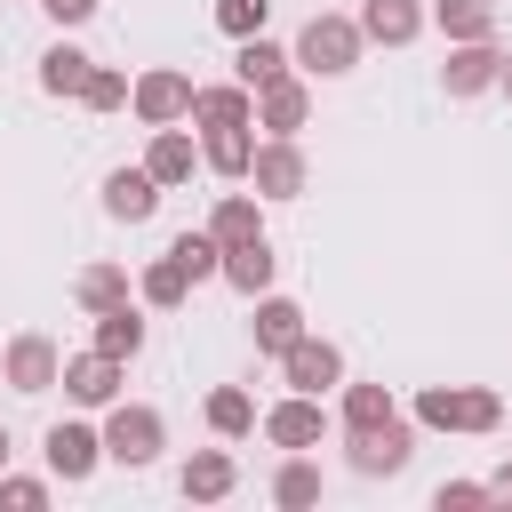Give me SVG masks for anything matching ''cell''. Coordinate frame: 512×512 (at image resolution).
Listing matches in <instances>:
<instances>
[{"label": "cell", "instance_id": "1", "mask_svg": "<svg viewBox=\"0 0 512 512\" xmlns=\"http://www.w3.org/2000/svg\"><path fill=\"white\" fill-rule=\"evenodd\" d=\"M416 424L424 432H496L504 424V392H488V384H424L416 392Z\"/></svg>", "mask_w": 512, "mask_h": 512}, {"label": "cell", "instance_id": "2", "mask_svg": "<svg viewBox=\"0 0 512 512\" xmlns=\"http://www.w3.org/2000/svg\"><path fill=\"white\" fill-rule=\"evenodd\" d=\"M360 48H368V32H360V16H312L304 32H296V64L312 72V80H344L352 64H360Z\"/></svg>", "mask_w": 512, "mask_h": 512}, {"label": "cell", "instance_id": "3", "mask_svg": "<svg viewBox=\"0 0 512 512\" xmlns=\"http://www.w3.org/2000/svg\"><path fill=\"white\" fill-rule=\"evenodd\" d=\"M160 448H168V424H160V408H144V400H112V408H104V456H112V464L144 472Z\"/></svg>", "mask_w": 512, "mask_h": 512}, {"label": "cell", "instance_id": "4", "mask_svg": "<svg viewBox=\"0 0 512 512\" xmlns=\"http://www.w3.org/2000/svg\"><path fill=\"white\" fill-rule=\"evenodd\" d=\"M344 456H352V472H368V480H392V472H408V456H416V424H408V416L360 424V432H344Z\"/></svg>", "mask_w": 512, "mask_h": 512}, {"label": "cell", "instance_id": "5", "mask_svg": "<svg viewBox=\"0 0 512 512\" xmlns=\"http://www.w3.org/2000/svg\"><path fill=\"white\" fill-rule=\"evenodd\" d=\"M128 104H136V120H144V128H176V120H192V72L152 64V72H136Z\"/></svg>", "mask_w": 512, "mask_h": 512}, {"label": "cell", "instance_id": "6", "mask_svg": "<svg viewBox=\"0 0 512 512\" xmlns=\"http://www.w3.org/2000/svg\"><path fill=\"white\" fill-rule=\"evenodd\" d=\"M248 184H256V200H296V192L312 184V160H304V144H296V136H264V144H256V168H248Z\"/></svg>", "mask_w": 512, "mask_h": 512}, {"label": "cell", "instance_id": "7", "mask_svg": "<svg viewBox=\"0 0 512 512\" xmlns=\"http://www.w3.org/2000/svg\"><path fill=\"white\" fill-rule=\"evenodd\" d=\"M40 456H48V472H56V480H88V472L104 464V432H96V424L56 416V424L40 432Z\"/></svg>", "mask_w": 512, "mask_h": 512}, {"label": "cell", "instance_id": "8", "mask_svg": "<svg viewBox=\"0 0 512 512\" xmlns=\"http://www.w3.org/2000/svg\"><path fill=\"white\" fill-rule=\"evenodd\" d=\"M496 80H504V48L496 40H448V64H440L448 96H488Z\"/></svg>", "mask_w": 512, "mask_h": 512}, {"label": "cell", "instance_id": "9", "mask_svg": "<svg viewBox=\"0 0 512 512\" xmlns=\"http://www.w3.org/2000/svg\"><path fill=\"white\" fill-rule=\"evenodd\" d=\"M280 376H288V392H336V384H344V352L304 328V336L280 352Z\"/></svg>", "mask_w": 512, "mask_h": 512}, {"label": "cell", "instance_id": "10", "mask_svg": "<svg viewBox=\"0 0 512 512\" xmlns=\"http://www.w3.org/2000/svg\"><path fill=\"white\" fill-rule=\"evenodd\" d=\"M0 376H8V392H56L64 384V352L48 336H16L0 352Z\"/></svg>", "mask_w": 512, "mask_h": 512}, {"label": "cell", "instance_id": "11", "mask_svg": "<svg viewBox=\"0 0 512 512\" xmlns=\"http://www.w3.org/2000/svg\"><path fill=\"white\" fill-rule=\"evenodd\" d=\"M120 376H128V360H112V352H72L64 360V400H80V408H112L120 400Z\"/></svg>", "mask_w": 512, "mask_h": 512}, {"label": "cell", "instance_id": "12", "mask_svg": "<svg viewBox=\"0 0 512 512\" xmlns=\"http://www.w3.org/2000/svg\"><path fill=\"white\" fill-rule=\"evenodd\" d=\"M320 432H328L320 392H288V400L264 408V440H272V448H320Z\"/></svg>", "mask_w": 512, "mask_h": 512}, {"label": "cell", "instance_id": "13", "mask_svg": "<svg viewBox=\"0 0 512 512\" xmlns=\"http://www.w3.org/2000/svg\"><path fill=\"white\" fill-rule=\"evenodd\" d=\"M192 128H256V88L248 80L192 88Z\"/></svg>", "mask_w": 512, "mask_h": 512}, {"label": "cell", "instance_id": "14", "mask_svg": "<svg viewBox=\"0 0 512 512\" xmlns=\"http://www.w3.org/2000/svg\"><path fill=\"white\" fill-rule=\"evenodd\" d=\"M304 120H312V88H304L296 72L272 80V88H256V128H264V136H296Z\"/></svg>", "mask_w": 512, "mask_h": 512}, {"label": "cell", "instance_id": "15", "mask_svg": "<svg viewBox=\"0 0 512 512\" xmlns=\"http://www.w3.org/2000/svg\"><path fill=\"white\" fill-rule=\"evenodd\" d=\"M152 208H160V176L152 168H112L104 176V216L112 224H144Z\"/></svg>", "mask_w": 512, "mask_h": 512}, {"label": "cell", "instance_id": "16", "mask_svg": "<svg viewBox=\"0 0 512 512\" xmlns=\"http://www.w3.org/2000/svg\"><path fill=\"white\" fill-rule=\"evenodd\" d=\"M200 168L224 176V184H248V168H256V136H248V128H200Z\"/></svg>", "mask_w": 512, "mask_h": 512}, {"label": "cell", "instance_id": "17", "mask_svg": "<svg viewBox=\"0 0 512 512\" xmlns=\"http://www.w3.org/2000/svg\"><path fill=\"white\" fill-rule=\"evenodd\" d=\"M176 488H184L192 504H224V496L240 488V464H232L224 448H192V464L176 472Z\"/></svg>", "mask_w": 512, "mask_h": 512}, {"label": "cell", "instance_id": "18", "mask_svg": "<svg viewBox=\"0 0 512 512\" xmlns=\"http://www.w3.org/2000/svg\"><path fill=\"white\" fill-rule=\"evenodd\" d=\"M360 32L376 48H408L424 32V0H360Z\"/></svg>", "mask_w": 512, "mask_h": 512}, {"label": "cell", "instance_id": "19", "mask_svg": "<svg viewBox=\"0 0 512 512\" xmlns=\"http://www.w3.org/2000/svg\"><path fill=\"white\" fill-rule=\"evenodd\" d=\"M272 272H280V256H272V240H264V232H256V240H240V248H224V280H232L248 304L272 288Z\"/></svg>", "mask_w": 512, "mask_h": 512}, {"label": "cell", "instance_id": "20", "mask_svg": "<svg viewBox=\"0 0 512 512\" xmlns=\"http://www.w3.org/2000/svg\"><path fill=\"white\" fill-rule=\"evenodd\" d=\"M296 336H304V304H296V296H272V288H264V296H256V352H272V360H280V352H288Z\"/></svg>", "mask_w": 512, "mask_h": 512}, {"label": "cell", "instance_id": "21", "mask_svg": "<svg viewBox=\"0 0 512 512\" xmlns=\"http://www.w3.org/2000/svg\"><path fill=\"white\" fill-rule=\"evenodd\" d=\"M88 320H96V352H112V360H136L144 352V312L136 304H104Z\"/></svg>", "mask_w": 512, "mask_h": 512}, {"label": "cell", "instance_id": "22", "mask_svg": "<svg viewBox=\"0 0 512 512\" xmlns=\"http://www.w3.org/2000/svg\"><path fill=\"white\" fill-rule=\"evenodd\" d=\"M288 64H296V56H288L280 40H264V32H256V40H240V56H232V80H248V88H272V80H288Z\"/></svg>", "mask_w": 512, "mask_h": 512}, {"label": "cell", "instance_id": "23", "mask_svg": "<svg viewBox=\"0 0 512 512\" xmlns=\"http://www.w3.org/2000/svg\"><path fill=\"white\" fill-rule=\"evenodd\" d=\"M192 160H200V152H192V136H184V128H152L144 168L160 176V192H168V184H184V176H192Z\"/></svg>", "mask_w": 512, "mask_h": 512}, {"label": "cell", "instance_id": "24", "mask_svg": "<svg viewBox=\"0 0 512 512\" xmlns=\"http://www.w3.org/2000/svg\"><path fill=\"white\" fill-rule=\"evenodd\" d=\"M208 232H216L224 248H240V240H256V232H264V208H256V192H224V200L208 208Z\"/></svg>", "mask_w": 512, "mask_h": 512}, {"label": "cell", "instance_id": "25", "mask_svg": "<svg viewBox=\"0 0 512 512\" xmlns=\"http://www.w3.org/2000/svg\"><path fill=\"white\" fill-rule=\"evenodd\" d=\"M136 296H144V304H152V312H176V304H184V296H192V272H184V264H176V256H168V248H160V256H152V264H144V280H136Z\"/></svg>", "mask_w": 512, "mask_h": 512}, {"label": "cell", "instance_id": "26", "mask_svg": "<svg viewBox=\"0 0 512 512\" xmlns=\"http://www.w3.org/2000/svg\"><path fill=\"white\" fill-rule=\"evenodd\" d=\"M432 24L448 40H496V0H432Z\"/></svg>", "mask_w": 512, "mask_h": 512}, {"label": "cell", "instance_id": "27", "mask_svg": "<svg viewBox=\"0 0 512 512\" xmlns=\"http://www.w3.org/2000/svg\"><path fill=\"white\" fill-rule=\"evenodd\" d=\"M88 72H96V56H80L72 40H56V48L40 56V88H48V96H80V88H88Z\"/></svg>", "mask_w": 512, "mask_h": 512}, {"label": "cell", "instance_id": "28", "mask_svg": "<svg viewBox=\"0 0 512 512\" xmlns=\"http://www.w3.org/2000/svg\"><path fill=\"white\" fill-rule=\"evenodd\" d=\"M208 432H216V440H248V432H256V400H248L240 384H216V392H208Z\"/></svg>", "mask_w": 512, "mask_h": 512}, {"label": "cell", "instance_id": "29", "mask_svg": "<svg viewBox=\"0 0 512 512\" xmlns=\"http://www.w3.org/2000/svg\"><path fill=\"white\" fill-rule=\"evenodd\" d=\"M272 504H280V512L320 504V464H304V448H288V464L272 472Z\"/></svg>", "mask_w": 512, "mask_h": 512}, {"label": "cell", "instance_id": "30", "mask_svg": "<svg viewBox=\"0 0 512 512\" xmlns=\"http://www.w3.org/2000/svg\"><path fill=\"white\" fill-rule=\"evenodd\" d=\"M168 256L192 272V288H200V280H224V240H216V232H176Z\"/></svg>", "mask_w": 512, "mask_h": 512}, {"label": "cell", "instance_id": "31", "mask_svg": "<svg viewBox=\"0 0 512 512\" xmlns=\"http://www.w3.org/2000/svg\"><path fill=\"white\" fill-rule=\"evenodd\" d=\"M72 296H80V312H104V304H128V272H120V264H88V272L72 280Z\"/></svg>", "mask_w": 512, "mask_h": 512}, {"label": "cell", "instance_id": "32", "mask_svg": "<svg viewBox=\"0 0 512 512\" xmlns=\"http://www.w3.org/2000/svg\"><path fill=\"white\" fill-rule=\"evenodd\" d=\"M384 416H400L384 384H344V432H360V424H384Z\"/></svg>", "mask_w": 512, "mask_h": 512}, {"label": "cell", "instance_id": "33", "mask_svg": "<svg viewBox=\"0 0 512 512\" xmlns=\"http://www.w3.org/2000/svg\"><path fill=\"white\" fill-rule=\"evenodd\" d=\"M264 16H272V0H216V32L224 40H256Z\"/></svg>", "mask_w": 512, "mask_h": 512}, {"label": "cell", "instance_id": "34", "mask_svg": "<svg viewBox=\"0 0 512 512\" xmlns=\"http://www.w3.org/2000/svg\"><path fill=\"white\" fill-rule=\"evenodd\" d=\"M128 88H136L128 72H112V64H96V72H88V88H80V104H88V112H120V104H128Z\"/></svg>", "mask_w": 512, "mask_h": 512}, {"label": "cell", "instance_id": "35", "mask_svg": "<svg viewBox=\"0 0 512 512\" xmlns=\"http://www.w3.org/2000/svg\"><path fill=\"white\" fill-rule=\"evenodd\" d=\"M480 504H496L488 480H440L432 488V512H480Z\"/></svg>", "mask_w": 512, "mask_h": 512}, {"label": "cell", "instance_id": "36", "mask_svg": "<svg viewBox=\"0 0 512 512\" xmlns=\"http://www.w3.org/2000/svg\"><path fill=\"white\" fill-rule=\"evenodd\" d=\"M48 504V480H32V472H0V512H40Z\"/></svg>", "mask_w": 512, "mask_h": 512}, {"label": "cell", "instance_id": "37", "mask_svg": "<svg viewBox=\"0 0 512 512\" xmlns=\"http://www.w3.org/2000/svg\"><path fill=\"white\" fill-rule=\"evenodd\" d=\"M40 8H48V16H56V24H88V16H96V8H104V0H40Z\"/></svg>", "mask_w": 512, "mask_h": 512}, {"label": "cell", "instance_id": "38", "mask_svg": "<svg viewBox=\"0 0 512 512\" xmlns=\"http://www.w3.org/2000/svg\"><path fill=\"white\" fill-rule=\"evenodd\" d=\"M488 488H496V504H512V456H504V464L488 472Z\"/></svg>", "mask_w": 512, "mask_h": 512}, {"label": "cell", "instance_id": "39", "mask_svg": "<svg viewBox=\"0 0 512 512\" xmlns=\"http://www.w3.org/2000/svg\"><path fill=\"white\" fill-rule=\"evenodd\" d=\"M8 456H16V440H8V424H0V472H8Z\"/></svg>", "mask_w": 512, "mask_h": 512}, {"label": "cell", "instance_id": "40", "mask_svg": "<svg viewBox=\"0 0 512 512\" xmlns=\"http://www.w3.org/2000/svg\"><path fill=\"white\" fill-rule=\"evenodd\" d=\"M496 88H504V96H512V56H504V80H496Z\"/></svg>", "mask_w": 512, "mask_h": 512}]
</instances>
